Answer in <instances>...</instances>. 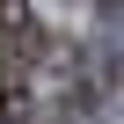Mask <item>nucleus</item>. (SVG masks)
Masks as SVG:
<instances>
[{"mask_svg":"<svg viewBox=\"0 0 124 124\" xmlns=\"http://www.w3.org/2000/svg\"><path fill=\"white\" fill-rule=\"evenodd\" d=\"M22 22H29V8H22V0H0V37H15Z\"/></svg>","mask_w":124,"mask_h":124,"instance_id":"f257e3e1","label":"nucleus"}]
</instances>
